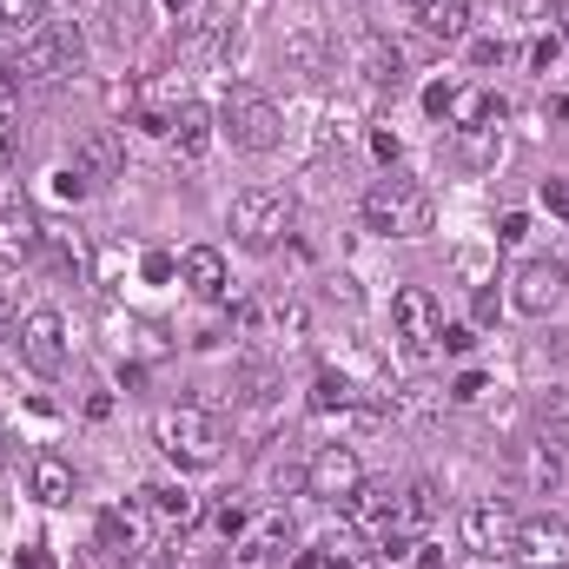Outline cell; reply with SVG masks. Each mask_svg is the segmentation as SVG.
Segmentation results:
<instances>
[{"mask_svg": "<svg viewBox=\"0 0 569 569\" xmlns=\"http://www.w3.org/2000/svg\"><path fill=\"white\" fill-rule=\"evenodd\" d=\"M152 437H159V450L179 463V470H212L219 457H226V430L212 411H199V405H166L159 418H152Z\"/></svg>", "mask_w": 569, "mask_h": 569, "instance_id": "obj_1", "label": "cell"}, {"mask_svg": "<svg viewBox=\"0 0 569 569\" xmlns=\"http://www.w3.org/2000/svg\"><path fill=\"white\" fill-rule=\"evenodd\" d=\"M430 219H437V206L418 179H378L365 192V226L385 239H418V232H430Z\"/></svg>", "mask_w": 569, "mask_h": 569, "instance_id": "obj_2", "label": "cell"}, {"mask_svg": "<svg viewBox=\"0 0 569 569\" xmlns=\"http://www.w3.org/2000/svg\"><path fill=\"white\" fill-rule=\"evenodd\" d=\"M80 33L73 27H33L27 40H20V53L0 67V87H20V80H60V73H73L80 67Z\"/></svg>", "mask_w": 569, "mask_h": 569, "instance_id": "obj_3", "label": "cell"}, {"mask_svg": "<svg viewBox=\"0 0 569 569\" xmlns=\"http://www.w3.org/2000/svg\"><path fill=\"white\" fill-rule=\"evenodd\" d=\"M232 239L239 246H252V252H272L284 232H291V199L272 192V186H246L239 199H232Z\"/></svg>", "mask_w": 569, "mask_h": 569, "instance_id": "obj_4", "label": "cell"}, {"mask_svg": "<svg viewBox=\"0 0 569 569\" xmlns=\"http://www.w3.org/2000/svg\"><path fill=\"white\" fill-rule=\"evenodd\" d=\"M219 127H226V140L239 146V152H272V146H279V133H284L279 107H272L266 93H252V87H232V93H226Z\"/></svg>", "mask_w": 569, "mask_h": 569, "instance_id": "obj_5", "label": "cell"}, {"mask_svg": "<svg viewBox=\"0 0 569 569\" xmlns=\"http://www.w3.org/2000/svg\"><path fill=\"white\" fill-rule=\"evenodd\" d=\"M517 510H510V497H477L470 510H463V550L470 557H510V543H517Z\"/></svg>", "mask_w": 569, "mask_h": 569, "instance_id": "obj_6", "label": "cell"}, {"mask_svg": "<svg viewBox=\"0 0 569 569\" xmlns=\"http://www.w3.org/2000/svg\"><path fill=\"white\" fill-rule=\"evenodd\" d=\"M40 212H33V199L13 186V179H0V266H27L33 252H40Z\"/></svg>", "mask_w": 569, "mask_h": 569, "instance_id": "obj_7", "label": "cell"}, {"mask_svg": "<svg viewBox=\"0 0 569 569\" xmlns=\"http://www.w3.org/2000/svg\"><path fill=\"white\" fill-rule=\"evenodd\" d=\"M510 563L517 569H569V523L563 517H523L517 523V543H510Z\"/></svg>", "mask_w": 569, "mask_h": 569, "instance_id": "obj_8", "label": "cell"}, {"mask_svg": "<svg viewBox=\"0 0 569 569\" xmlns=\"http://www.w3.org/2000/svg\"><path fill=\"white\" fill-rule=\"evenodd\" d=\"M398 510H405V490H391V483H358L351 497H345V523L365 537V543H385L391 530H398Z\"/></svg>", "mask_w": 569, "mask_h": 569, "instance_id": "obj_9", "label": "cell"}, {"mask_svg": "<svg viewBox=\"0 0 569 569\" xmlns=\"http://www.w3.org/2000/svg\"><path fill=\"white\" fill-rule=\"evenodd\" d=\"M13 338H20V358H27L40 378H60V371H67V318H60V311H27Z\"/></svg>", "mask_w": 569, "mask_h": 569, "instance_id": "obj_10", "label": "cell"}, {"mask_svg": "<svg viewBox=\"0 0 569 569\" xmlns=\"http://www.w3.org/2000/svg\"><path fill=\"white\" fill-rule=\"evenodd\" d=\"M358 483H365V463H358L351 443H325V450L305 463V490H311L318 503H345Z\"/></svg>", "mask_w": 569, "mask_h": 569, "instance_id": "obj_11", "label": "cell"}, {"mask_svg": "<svg viewBox=\"0 0 569 569\" xmlns=\"http://www.w3.org/2000/svg\"><path fill=\"white\" fill-rule=\"evenodd\" d=\"M563 291H569L563 259H530V266H517V279H510V305H517L523 318H543V311H557Z\"/></svg>", "mask_w": 569, "mask_h": 569, "instance_id": "obj_12", "label": "cell"}, {"mask_svg": "<svg viewBox=\"0 0 569 569\" xmlns=\"http://www.w3.org/2000/svg\"><path fill=\"white\" fill-rule=\"evenodd\" d=\"M391 311H398V331H405V345H411L418 358L443 345V305L430 298L425 284H405V291L391 298Z\"/></svg>", "mask_w": 569, "mask_h": 569, "instance_id": "obj_13", "label": "cell"}, {"mask_svg": "<svg viewBox=\"0 0 569 569\" xmlns=\"http://www.w3.org/2000/svg\"><path fill=\"white\" fill-rule=\"evenodd\" d=\"M140 510L159 523V530H192V523H199V497H192L186 483H146Z\"/></svg>", "mask_w": 569, "mask_h": 569, "instance_id": "obj_14", "label": "cell"}, {"mask_svg": "<svg viewBox=\"0 0 569 569\" xmlns=\"http://www.w3.org/2000/svg\"><path fill=\"white\" fill-rule=\"evenodd\" d=\"M27 490H33V503H47V510L73 503V463L53 457V450H33V463H27Z\"/></svg>", "mask_w": 569, "mask_h": 569, "instance_id": "obj_15", "label": "cell"}, {"mask_svg": "<svg viewBox=\"0 0 569 569\" xmlns=\"http://www.w3.org/2000/svg\"><path fill=\"white\" fill-rule=\"evenodd\" d=\"M497 120H503V100H497V93H483V87H457V93H450L443 127L470 133V127H497Z\"/></svg>", "mask_w": 569, "mask_h": 569, "instance_id": "obj_16", "label": "cell"}, {"mask_svg": "<svg viewBox=\"0 0 569 569\" xmlns=\"http://www.w3.org/2000/svg\"><path fill=\"white\" fill-rule=\"evenodd\" d=\"M212 127H219V120H212L199 100H179V113H172V133H166V140L179 146L186 159H206V146H212Z\"/></svg>", "mask_w": 569, "mask_h": 569, "instance_id": "obj_17", "label": "cell"}, {"mask_svg": "<svg viewBox=\"0 0 569 569\" xmlns=\"http://www.w3.org/2000/svg\"><path fill=\"white\" fill-rule=\"evenodd\" d=\"M73 166H80L87 179H127V146L113 140V133H87L80 152H73Z\"/></svg>", "mask_w": 569, "mask_h": 569, "instance_id": "obj_18", "label": "cell"}, {"mask_svg": "<svg viewBox=\"0 0 569 569\" xmlns=\"http://www.w3.org/2000/svg\"><path fill=\"white\" fill-rule=\"evenodd\" d=\"M179 279L192 298H226V259L212 252V246H192L186 259H179Z\"/></svg>", "mask_w": 569, "mask_h": 569, "instance_id": "obj_19", "label": "cell"}, {"mask_svg": "<svg viewBox=\"0 0 569 569\" xmlns=\"http://www.w3.org/2000/svg\"><path fill=\"white\" fill-rule=\"evenodd\" d=\"M418 33L425 40H463L470 33V0H418Z\"/></svg>", "mask_w": 569, "mask_h": 569, "instance_id": "obj_20", "label": "cell"}, {"mask_svg": "<svg viewBox=\"0 0 569 569\" xmlns=\"http://www.w3.org/2000/svg\"><path fill=\"white\" fill-rule=\"evenodd\" d=\"M358 67H365L371 87H398V80H405V53H398L391 40H378V33L358 40Z\"/></svg>", "mask_w": 569, "mask_h": 569, "instance_id": "obj_21", "label": "cell"}, {"mask_svg": "<svg viewBox=\"0 0 569 569\" xmlns=\"http://www.w3.org/2000/svg\"><path fill=\"white\" fill-rule=\"evenodd\" d=\"M284 537H291V530H284L279 517H272V523H259L252 537H239V550H232V569H266L272 557H279Z\"/></svg>", "mask_w": 569, "mask_h": 569, "instance_id": "obj_22", "label": "cell"}, {"mask_svg": "<svg viewBox=\"0 0 569 569\" xmlns=\"http://www.w3.org/2000/svg\"><path fill=\"white\" fill-rule=\"evenodd\" d=\"M430 517H437V483H411L405 490V510H398V530L411 537V530H425Z\"/></svg>", "mask_w": 569, "mask_h": 569, "instance_id": "obj_23", "label": "cell"}, {"mask_svg": "<svg viewBox=\"0 0 569 569\" xmlns=\"http://www.w3.org/2000/svg\"><path fill=\"white\" fill-rule=\"evenodd\" d=\"M543 437H550V443L563 450V463H569V385L543 398Z\"/></svg>", "mask_w": 569, "mask_h": 569, "instance_id": "obj_24", "label": "cell"}, {"mask_svg": "<svg viewBox=\"0 0 569 569\" xmlns=\"http://www.w3.org/2000/svg\"><path fill=\"white\" fill-rule=\"evenodd\" d=\"M311 405H318V411H345V405H358V391H351V378H338V371H318V385H311Z\"/></svg>", "mask_w": 569, "mask_h": 569, "instance_id": "obj_25", "label": "cell"}, {"mask_svg": "<svg viewBox=\"0 0 569 569\" xmlns=\"http://www.w3.org/2000/svg\"><path fill=\"white\" fill-rule=\"evenodd\" d=\"M40 13H47V0H0V27H13V33H33V27H47Z\"/></svg>", "mask_w": 569, "mask_h": 569, "instance_id": "obj_26", "label": "cell"}, {"mask_svg": "<svg viewBox=\"0 0 569 569\" xmlns=\"http://www.w3.org/2000/svg\"><path fill=\"white\" fill-rule=\"evenodd\" d=\"M87 186H93V179H87L80 166H60V172H53V192H60V199H87Z\"/></svg>", "mask_w": 569, "mask_h": 569, "instance_id": "obj_27", "label": "cell"}, {"mask_svg": "<svg viewBox=\"0 0 569 569\" xmlns=\"http://www.w3.org/2000/svg\"><path fill=\"white\" fill-rule=\"evenodd\" d=\"M483 391H490V378H483V371H463V378L450 385V398H457V405H477Z\"/></svg>", "mask_w": 569, "mask_h": 569, "instance_id": "obj_28", "label": "cell"}, {"mask_svg": "<svg viewBox=\"0 0 569 569\" xmlns=\"http://www.w3.org/2000/svg\"><path fill=\"white\" fill-rule=\"evenodd\" d=\"M212 523H219L226 537H239V530H246V503H239V497H226V503L212 510Z\"/></svg>", "mask_w": 569, "mask_h": 569, "instance_id": "obj_29", "label": "cell"}, {"mask_svg": "<svg viewBox=\"0 0 569 569\" xmlns=\"http://www.w3.org/2000/svg\"><path fill=\"white\" fill-rule=\"evenodd\" d=\"M325 569H378V557H371V550H338V543H331Z\"/></svg>", "mask_w": 569, "mask_h": 569, "instance_id": "obj_30", "label": "cell"}, {"mask_svg": "<svg viewBox=\"0 0 569 569\" xmlns=\"http://www.w3.org/2000/svg\"><path fill=\"white\" fill-rule=\"evenodd\" d=\"M450 93H457L450 80H430V87H425V113H430V120H443V113H450Z\"/></svg>", "mask_w": 569, "mask_h": 569, "instance_id": "obj_31", "label": "cell"}, {"mask_svg": "<svg viewBox=\"0 0 569 569\" xmlns=\"http://www.w3.org/2000/svg\"><path fill=\"white\" fill-rule=\"evenodd\" d=\"M523 232H530L523 212H503V219H497V246H523Z\"/></svg>", "mask_w": 569, "mask_h": 569, "instance_id": "obj_32", "label": "cell"}, {"mask_svg": "<svg viewBox=\"0 0 569 569\" xmlns=\"http://www.w3.org/2000/svg\"><path fill=\"white\" fill-rule=\"evenodd\" d=\"M543 206H550L557 219H569V179H543Z\"/></svg>", "mask_w": 569, "mask_h": 569, "instance_id": "obj_33", "label": "cell"}, {"mask_svg": "<svg viewBox=\"0 0 569 569\" xmlns=\"http://www.w3.org/2000/svg\"><path fill=\"white\" fill-rule=\"evenodd\" d=\"M470 345H477V331H470V325H443V351H457V358H463Z\"/></svg>", "mask_w": 569, "mask_h": 569, "instance_id": "obj_34", "label": "cell"}, {"mask_svg": "<svg viewBox=\"0 0 569 569\" xmlns=\"http://www.w3.org/2000/svg\"><path fill=\"white\" fill-rule=\"evenodd\" d=\"M172 272H179V259H172V252H152V259H146V279H152V284H166Z\"/></svg>", "mask_w": 569, "mask_h": 569, "instance_id": "obj_35", "label": "cell"}, {"mask_svg": "<svg viewBox=\"0 0 569 569\" xmlns=\"http://www.w3.org/2000/svg\"><path fill=\"white\" fill-rule=\"evenodd\" d=\"M7 166H13V113L0 107V179H7Z\"/></svg>", "mask_w": 569, "mask_h": 569, "instance_id": "obj_36", "label": "cell"}, {"mask_svg": "<svg viewBox=\"0 0 569 569\" xmlns=\"http://www.w3.org/2000/svg\"><path fill=\"white\" fill-rule=\"evenodd\" d=\"M371 152L391 166V159H398V133H391V127H378V133H371Z\"/></svg>", "mask_w": 569, "mask_h": 569, "instance_id": "obj_37", "label": "cell"}, {"mask_svg": "<svg viewBox=\"0 0 569 569\" xmlns=\"http://www.w3.org/2000/svg\"><path fill=\"white\" fill-rule=\"evenodd\" d=\"M557 53H563V40H557V33H550V40H537V47H530V60H537V67H550V60H557Z\"/></svg>", "mask_w": 569, "mask_h": 569, "instance_id": "obj_38", "label": "cell"}, {"mask_svg": "<svg viewBox=\"0 0 569 569\" xmlns=\"http://www.w3.org/2000/svg\"><path fill=\"white\" fill-rule=\"evenodd\" d=\"M477 325H497V291H477Z\"/></svg>", "mask_w": 569, "mask_h": 569, "instance_id": "obj_39", "label": "cell"}, {"mask_svg": "<svg viewBox=\"0 0 569 569\" xmlns=\"http://www.w3.org/2000/svg\"><path fill=\"white\" fill-rule=\"evenodd\" d=\"M13 569H53V557H47V550H20V563Z\"/></svg>", "mask_w": 569, "mask_h": 569, "instance_id": "obj_40", "label": "cell"}, {"mask_svg": "<svg viewBox=\"0 0 569 569\" xmlns=\"http://www.w3.org/2000/svg\"><path fill=\"white\" fill-rule=\"evenodd\" d=\"M291 569H325V557H318V550H305V557H298Z\"/></svg>", "mask_w": 569, "mask_h": 569, "instance_id": "obj_41", "label": "cell"}, {"mask_svg": "<svg viewBox=\"0 0 569 569\" xmlns=\"http://www.w3.org/2000/svg\"><path fill=\"white\" fill-rule=\"evenodd\" d=\"M7 338H13V318H7V311H0V345H7Z\"/></svg>", "mask_w": 569, "mask_h": 569, "instance_id": "obj_42", "label": "cell"}, {"mask_svg": "<svg viewBox=\"0 0 569 569\" xmlns=\"http://www.w3.org/2000/svg\"><path fill=\"white\" fill-rule=\"evenodd\" d=\"M557 13H563V40H569V0H563V7H557Z\"/></svg>", "mask_w": 569, "mask_h": 569, "instance_id": "obj_43", "label": "cell"}, {"mask_svg": "<svg viewBox=\"0 0 569 569\" xmlns=\"http://www.w3.org/2000/svg\"><path fill=\"white\" fill-rule=\"evenodd\" d=\"M166 7H192V0H166Z\"/></svg>", "mask_w": 569, "mask_h": 569, "instance_id": "obj_44", "label": "cell"}]
</instances>
